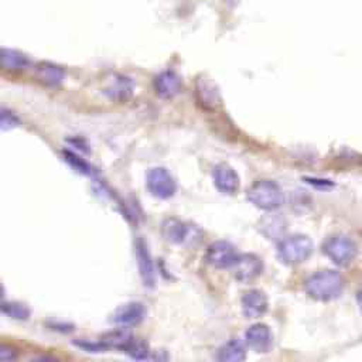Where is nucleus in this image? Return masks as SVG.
I'll list each match as a JSON object with an SVG mask.
<instances>
[{
	"label": "nucleus",
	"mask_w": 362,
	"mask_h": 362,
	"mask_svg": "<svg viewBox=\"0 0 362 362\" xmlns=\"http://www.w3.org/2000/svg\"><path fill=\"white\" fill-rule=\"evenodd\" d=\"M2 310L9 317L17 320H27L30 316L28 309L24 305H19V303H3Z\"/></svg>",
	"instance_id": "21"
},
{
	"label": "nucleus",
	"mask_w": 362,
	"mask_h": 362,
	"mask_svg": "<svg viewBox=\"0 0 362 362\" xmlns=\"http://www.w3.org/2000/svg\"><path fill=\"white\" fill-rule=\"evenodd\" d=\"M2 64L6 71H20L27 68L28 59L19 51L5 48L2 51Z\"/></svg>",
	"instance_id": "20"
},
{
	"label": "nucleus",
	"mask_w": 362,
	"mask_h": 362,
	"mask_svg": "<svg viewBox=\"0 0 362 362\" xmlns=\"http://www.w3.org/2000/svg\"><path fill=\"white\" fill-rule=\"evenodd\" d=\"M19 125V119L6 109H2V129L8 131L10 128H15Z\"/></svg>",
	"instance_id": "23"
},
{
	"label": "nucleus",
	"mask_w": 362,
	"mask_h": 362,
	"mask_svg": "<svg viewBox=\"0 0 362 362\" xmlns=\"http://www.w3.org/2000/svg\"><path fill=\"white\" fill-rule=\"evenodd\" d=\"M35 75L37 81L47 86H58L64 81V70L51 63H40L36 67Z\"/></svg>",
	"instance_id": "15"
},
{
	"label": "nucleus",
	"mask_w": 362,
	"mask_h": 362,
	"mask_svg": "<svg viewBox=\"0 0 362 362\" xmlns=\"http://www.w3.org/2000/svg\"><path fill=\"white\" fill-rule=\"evenodd\" d=\"M126 352L136 358V359H144L147 358L149 355V347L143 343V341H137V340H133L132 344L129 345V348L126 350Z\"/></svg>",
	"instance_id": "22"
},
{
	"label": "nucleus",
	"mask_w": 362,
	"mask_h": 362,
	"mask_svg": "<svg viewBox=\"0 0 362 362\" xmlns=\"http://www.w3.org/2000/svg\"><path fill=\"white\" fill-rule=\"evenodd\" d=\"M344 287V280L339 272L320 270L306 282V292L318 301H330L337 298Z\"/></svg>",
	"instance_id": "1"
},
{
	"label": "nucleus",
	"mask_w": 362,
	"mask_h": 362,
	"mask_svg": "<svg viewBox=\"0 0 362 362\" xmlns=\"http://www.w3.org/2000/svg\"><path fill=\"white\" fill-rule=\"evenodd\" d=\"M216 187L224 194H235L239 190V177L228 164H218L213 173Z\"/></svg>",
	"instance_id": "13"
},
{
	"label": "nucleus",
	"mask_w": 362,
	"mask_h": 362,
	"mask_svg": "<svg viewBox=\"0 0 362 362\" xmlns=\"http://www.w3.org/2000/svg\"><path fill=\"white\" fill-rule=\"evenodd\" d=\"M234 276L240 283H251L263 272V262L254 254L239 255L234 263Z\"/></svg>",
	"instance_id": "7"
},
{
	"label": "nucleus",
	"mask_w": 362,
	"mask_h": 362,
	"mask_svg": "<svg viewBox=\"0 0 362 362\" xmlns=\"http://www.w3.org/2000/svg\"><path fill=\"white\" fill-rule=\"evenodd\" d=\"M181 89H183V82L173 71H164L155 79L156 94L163 99H171L177 97L181 93Z\"/></svg>",
	"instance_id": "12"
},
{
	"label": "nucleus",
	"mask_w": 362,
	"mask_h": 362,
	"mask_svg": "<svg viewBox=\"0 0 362 362\" xmlns=\"http://www.w3.org/2000/svg\"><path fill=\"white\" fill-rule=\"evenodd\" d=\"M245 341L255 352H267L272 347V333L266 324L256 323L245 333Z\"/></svg>",
	"instance_id": "10"
},
{
	"label": "nucleus",
	"mask_w": 362,
	"mask_h": 362,
	"mask_svg": "<svg viewBox=\"0 0 362 362\" xmlns=\"http://www.w3.org/2000/svg\"><path fill=\"white\" fill-rule=\"evenodd\" d=\"M324 254L336 265L347 266L356 256V245L347 236L334 235L327 238L323 245Z\"/></svg>",
	"instance_id": "4"
},
{
	"label": "nucleus",
	"mask_w": 362,
	"mask_h": 362,
	"mask_svg": "<svg viewBox=\"0 0 362 362\" xmlns=\"http://www.w3.org/2000/svg\"><path fill=\"white\" fill-rule=\"evenodd\" d=\"M135 339L132 337V334L126 330H116V331H111V333L105 334L102 337V343L105 344L106 348H116L126 352V350L129 348V345L132 344Z\"/></svg>",
	"instance_id": "18"
},
{
	"label": "nucleus",
	"mask_w": 362,
	"mask_h": 362,
	"mask_svg": "<svg viewBox=\"0 0 362 362\" xmlns=\"http://www.w3.org/2000/svg\"><path fill=\"white\" fill-rule=\"evenodd\" d=\"M146 186L150 194L160 200H167L175 193V181L163 167H156L149 171Z\"/></svg>",
	"instance_id": "6"
},
{
	"label": "nucleus",
	"mask_w": 362,
	"mask_h": 362,
	"mask_svg": "<svg viewBox=\"0 0 362 362\" xmlns=\"http://www.w3.org/2000/svg\"><path fill=\"white\" fill-rule=\"evenodd\" d=\"M242 313L247 318L255 320L262 317L267 312V297L260 290H249L240 298Z\"/></svg>",
	"instance_id": "9"
},
{
	"label": "nucleus",
	"mask_w": 362,
	"mask_h": 362,
	"mask_svg": "<svg viewBox=\"0 0 362 362\" xmlns=\"http://www.w3.org/2000/svg\"><path fill=\"white\" fill-rule=\"evenodd\" d=\"M356 298H358V305H359V307L362 309V290L358 293V296H356Z\"/></svg>",
	"instance_id": "25"
},
{
	"label": "nucleus",
	"mask_w": 362,
	"mask_h": 362,
	"mask_svg": "<svg viewBox=\"0 0 362 362\" xmlns=\"http://www.w3.org/2000/svg\"><path fill=\"white\" fill-rule=\"evenodd\" d=\"M0 359H3V361L16 359V351L8 345H2L0 347Z\"/></svg>",
	"instance_id": "24"
},
{
	"label": "nucleus",
	"mask_w": 362,
	"mask_h": 362,
	"mask_svg": "<svg viewBox=\"0 0 362 362\" xmlns=\"http://www.w3.org/2000/svg\"><path fill=\"white\" fill-rule=\"evenodd\" d=\"M105 93L111 99L126 101L132 95V82L125 77H113L109 81V85L105 88Z\"/></svg>",
	"instance_id": "17"
},
{
	"label": "nucleus",
	"mask_w": 362,
	"mask_h": 362,
	"mask_svg": "<svg viewBox=\"0 0 362 362\" xmlns=\"http://www.w3.org/2000/svg\"><path fill=\"white\" fill-rule=\"evenodd\" d=\"M313 254V242L306 235H290L278 245V255L286 265H298L307 260Z\"/></svg>",
	"instance_id": "3"
},
{
	"label": "nucleus",
	"mask_w": 362,
	"mask_h": 362,
	"mask_svg": "<svg viewBox=\"0 0 362 362\" xmlns=\"http://www.w3.org/2000/svg\"><path fill=\"white\" fill-rule=\"evenodd\" d=\"M144 317V307L142 303H136V301H132V303L120 306L115 314H113V321L119 325H136L139 324Z\"/></svg>",
	"instance_id": "14"
},
{
	"label": "nucleus",
	"mask_w": 362,
	"mask_h": 362,
	"mask_svg": "<svg viewBox=\"0 0 362 362\" xmlns=\"http://www.w3.org/2000/svg\"><path fill=\"white\" fill-rule=\"evenodd\" d=\"M137 251V259H139V269H140V275L142 279L144 282V285L147 286H153L155 283V274H153V263L150 260V254L147 251L146 244L143 242L142 239L137 240V245H136Z\"/></svg>",
	"instance_id": "16"
},
{
	"label": "nucleus",
	"mask_w": 362,
	"mask_h": 362,
	"mask_svg": "<svg viewBox=\"0 0 362 362\" xmlns=\"http://www.w3.org/2000/svg\"><path fill=\"white\" fill-rule=\"evenodd\" d=\"M238 254L227 240H217V242H213L205 252V260L208 265L217 269H227L232 267L234 263L238 259Z\"/></svg>",
	"instance_id": "8"
},
{
	"label": "nucleus",
	"mask_w": 362,
	"mask_h": 362,
	"mask_svg": "<svg viewBox=\"0 0 362 362\" xmlns=\"http://www.w3.org/2000/svg\"><path fill=\"white\" fill-rule=\"evenodd\" d=\"M248 200L259 209L275 211L282 207L285 197L275 181L259 180L248 190Z\"/></svg>",
	"instance_id": "2"
},
{
	"label": "nucleus",
	"mask_w": 362,
	"mask_h": 362,
	"mask_svg": "<svg viewBox=\"0 0 362 362\" xmlns=\"http://www.w3.org/2000/svg\"><path fill=\"white\" fill-rule=\"evenodd\" d=\"M220 361L222 362H239V361H244L247 358V351H245V345L240 343L239 340H231L227 344H224L220 351H218V356Z\"/></svg>",
	"instance_id": "19"
},
{
	"label": "nucleus",
	"mask_w": 362,
	"mask_h": 362,
	"mask_svg": "<svg viewBox=\"0 0 362 362\" xmlns=\"http://www.w3.org/2000/svg\"><path fill=\"white\" fill-rule=\"evenodd\" d=\"M196 234H201L194 225L181 221L178 218H167L162 224V235L170 244L175 245H187L193 244L197 238Z\"/></svg>",
	"instance_id": "5"
},
{
	"label": "nucleus",
	"mask_w": 362,
	"mask_h": 362,
	"mask_svg": "<svg viewBox=\"0 0 362 362\" xmlns=\"http://www.w3.org/2000/svg\"><path fill=\"white\" fill-rule=\"evenodd\" d=\"M196 94L198 102L207 109H216L221 105V97L216 84L207 77H200L196 84Z\"/></svg>",
	"instance_id": "11"
}]
</instances>
